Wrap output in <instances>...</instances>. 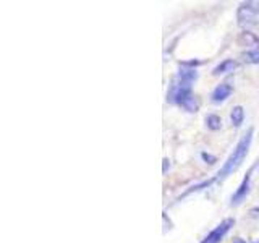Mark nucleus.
I'll list each match as a JSON object with an SVG mask.
<instances>
[{
	"mask_svg": "<svg viewBox=\"0 0 259 243\" xmlns=\"http://www.w3.org/2000/svg\"><path fill=\"white\" fill-rule=\"evenodd\" d=\"M245 60L248 63H259V51H249L246 54H243Z\"/></svg>",
	"mask_w": 259,
	"mask_h": 243,
	"instance_id": "13",
	"label": "nucleus"
},
{
	"mask_svg": "<svg viewBox=\"0 0 259 243\" xmlns=\"http://www.w3.org/2000/svg\"><path fill=\"white\" fill-rule=\"evenodd\" d=\"M201 157H202V160H204V162H207L209 166H212V164H215V162H217V157L212 156V154H209V152H201Z\"/></svg>",
	"mask_w": 259,
	"mask_h": 243,
	"instance_id": "14",
	"label": "nucleus"
},
{
	"mask_svg": "<svg viewBox=\"0 0 259 243\" xmlns=\"http://www.w3.org/2000/svg\"><path fill=\"white\" fill-rule=\"evenodd\" d=\"M249 217L251 219H259V208H251L249 209Z\"/></svg>",
	"mask_w": 259,
	"mask_h": 243,
	"instance_id": "15",
	"label": "nucleus"
},
{
	"mask_svg": "<svg viewBox=\"0 0 259 243\" xmlns=\"http://www.w3.org/2000/svg\"><path fill=\"white\" fill-rule=\"evenodd\" d=\"M253 243H259V241H253Z\"/></svg>",
	"mask_w": 259,
	"mask_h": 243,
	"instance_id": "19",
	"label": "nucleus"
},
{
	"mask_svg": "<svg viewBox=\"0 0 259 243\" xmlns=\"http://www.w3.org/2000/svg\"><path fill=\"white\" fill-rule=\"evenodd\" d=\"M241 39L245 40L246 46H259V37L251 31H245L241 32Z\"/></svg>",
	"mask_w": 259,
	"mask_h": 243,
	"instance_id": "12",
	"label": "nucleus"
},
{
	"mask_svg": "<svg viewBox=\"0 0 259 243\" xmlns=\"http://www.w3.org/2000/svg\"><path fill=\"white\" fill-rule=\"evenodd\" d=\"M233 243H246L243 238H240V237H237V238H233Z\"/></svg>",
	"mask_w": 259,
	"mask_h": 243,
	"instance_id": "18",
	"label": "nucleus"
},
{
	"mask_svg": "<svg viewBox=\"0 0 259 243\" xmlns=\"http://www.w3.org/2000/svg\"><path fill=\"white\" fill-rule=\"evenodd\" d=\"M230 120H232V124L235 127H241L243 124V120H245V110H243L241 105H235V107L232 109V113H230Z\"/></svg>",
	"mask_w": 259,
	"mask_h": 243,
	"instance_id": "8",
	"label": "nucleus"
},
{
	"mask_svg": "<svg viewBox=\"0 0 259 243\" xmlns=\"http://www.w3.org/2000/svg\"><path fill=\"white\" fill-rule=\"evenodd\" d=\"M177 78H180L183 81H188V83H193V81L198 79V71L194 68H186V67H182V70L178 71Z\"/></svg>",
	"mask_w": 259,
	"mask_h": 243,
	"instance_id": "9",
	"label": "nucleus"
},
{
	"mask_svg": "<svg viewBox=\"0 0 259 243\" xmlns=\"http://www.w3.org/2000/svg\"><path fill=\"white\" fill-rule=\"evenodd\" d=\"M259 166V160L256 162V164L249 169V172L246 174V177L243 178V182L240 183V186H238V190L235 191L233 194H232V202L230 205L232 206H240L243 201L246 199V196H248V193H249V190H251V174H253V170L256 169Z\"/></svg>",
	"mask_w": 259,
	"mask_h": 243,
	"instance_id": "4",
	"label": "nucleus"
},
{
	"mask_svg": "<svg viewBox=\"0 0 259 243\" xmlns=\"http://www.w3.org/2000/svg\"><path fill=\"white\" fill-rule=\"evenodd\" d=\"M253 132H254L253 128H248V130H246V133L240 138V141H238V144H237V148L233 149V152L229 156V159H227V160L224 162L222 169L219 170V174L215 175L217 182L225 180L227 177L232 175V174L235 172V170H237V169L241 166L243 159H245V157H246V154H248V149H249V146H251V141H253Z\"/></svg>",
	"mask_w": 259,
	"mask_h": 243,
	"instance_id": "1",
	"label": "nucleus"
},
{
	"mask_svg": "<svg viewBox=\"0 0 259 243\" xmlns=\"http://www.w3.org/2000/svg\"><path fill=\"white\" fill-rule=\"evenodd\" d=\"M233 225H235V219H232V217L225 219V221H222L221 224H219L214 230H210L199 243H221L222 238L229 233V230Z\"/></svg>",
	"mask_w": 259,
	"mask_h": 243,
	"instance_id": "3",
	"label": "nucleus"
},
{
	"mask_svg": "<svg viewBox=\"0 0 259 243\" xmlns=\"http://www.w3.org/2000/svg\"><path fill=\"white\" fill-rule=\"evenodd\" d=\"M232 93H233L232 85L222 83V85H219L212 91V94H210V99H212V102H215V104H221V102L229 99V97L232 96Z\"/></svg>",
	"mask_w": 259,
	"mask_h": 243,
	"instance_id": "5",
	"label": "nucleus"
},
{
	"mask_svg": "<svg viewBox=\"0 0 259 243\" xmlns=\"http://www.w3.org/2000/svg\"><path fill=\"white\" fill-rule=\"evenodd\" d=\"M237 20L240 26H254L259 28V2H245L238 7L237 12Z\"/></svg>",
	"mask_w": 259,
	"mask_h": 243,
	"instance_id": "2",
	"label": "nucleus"
},
{
	"mask_svg": "<svg viewBox=\"0 0 259 243\" xmlns=\"http://www.w3.org/2000/svg\"><path fill=\"white\" fill-rule=\"evenodd\" d=\"M206 127L209 130H212V132H217V130H221L222 127V118L215 115V113H209L206 117Z\"/></svg>",
	"mask_w": 259,
	"mask_h": 243,
	"instance_id": "11",
	"label": "nucleus"
},
{
	"mask_svg": "<svg viewBox=\"0 0 259 243\" xmlns=\"http://www.w3.org/2000/svg\"><path fill=\"white\" fill-rule=\"evenodd\" d=\"M180 105L182 107L186 110V112H196L198 110V101H196V97H194L193 94H188L185 97V99L180 102Z\"/></svg>",
	"mask_w": 259,
	"mask_h": 243,
	"instance_id": "10",
	"label": "nucleus"
},
{
	"mask_svg": "<svg viewBox=\"0 0 259 243\" xmlns=\"http://www.w3.org/2000/svg\"><path fill=\"white\" fill-rule=\"evenodd\" d=\"M214 182H217V178H215V177L209 178V180H202V182H199V183H196V185H193V186H190V188L182 194L180 198H185V196H188V194H191V193H196V191H201V190H204V188H209V186L212 185Z\"/></svg>",
	"mask_w": 259,
	"mask_h": 243,
	"instance_id": "7",
	"label": "nucleus"
},
{
	"mask_svg": "<svg viewBox=\"0 0 259 243\" xmlns=\"http://www.w3.org/2000/svg\"><path fill=\"white\" fill-rule=\"evenodd\" d=\"M237 67H238V62H235V60H232V59H227V60H224V62L219 63L217 67L212 70V75H214V76L225 75V73L233 71Z\"/></svg>",
	"mask_w": 259,
	"mask_h": 243,
	"instance_id": "6",
	"label": "nucleus"
},
{
	"mask_svg": "<svg viewBox=\"0 0 259 243\" xmlns=\"http://www.w3.org/2000/svg\"><path fill=\"white\" fill-rule=\"evenodd\" d=\"M162 219H164V224H165V229H164V232H167L168 227H170V229H172V222H170V219H167V214H165V213L162 214Z\"/></svg>",
	"mask_w": 259,
	"mask_h": 243,
	"instance_id": "16",
	"label": "nucleus"
},
{
	"mask_svg": "<svg viewBox=\"0 0 259 243\" xmlns=\"http://www.w3.org/2000/svg\"><path fill=\"white\" fill-rule=\"evenodd\" d=\"M162 162H164V167H162V172L167 174V170L170 169V160H168L167 157H164V160H162Z\"/></svg>",
	"mask_w": 259,
	"mask_h": 243,
	"instance_id": "17",
	"label": "nucleus"
}]
</instances>
